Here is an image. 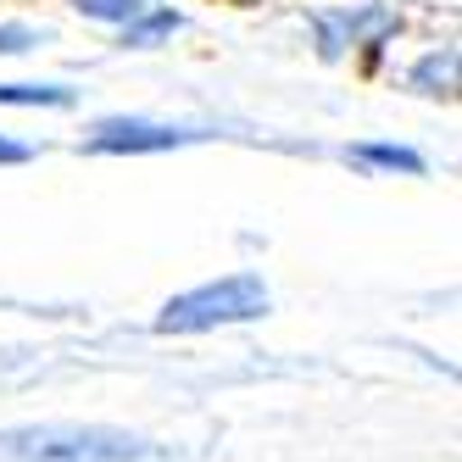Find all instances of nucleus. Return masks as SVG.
<instances>
[{
    "label": "nucleus",
    "mask_w": 462,
    "mask_h": 462,
    "mask_svg": "<svg viewBox=\"0 0 462 462\" xmlns=\"http://www.w3.org/2000/svg\"><path fill=\"white\" fill-rule=\"evenodd\" d=\"M45 45V28H28V23H0V56H23Z\"/></svg>",
    "instance_id": "9"
},
{
    "label": "nucleus",
    "mask_w": 462,
    "mask_h": 462,
    "mask_svg": "<svg viewBox=\"0 0 462 462\" xmlns=\"http://www.w3.org/2000/svg\"><path fill=\"white\" fill-rule=\"evenodd\" d=\"M156 440L112 423H12L0 429V462H151Z\"/></svg>",
    "instance_id": "1"
},
{
    "label": "nucleus",
    "mask_w": 462,
    "mask_h": 462,
    "mask_svg": "<svg viewBox=\"0 0 462 462\" xmlns=\"http://www.w3.org/2000/svg\"><path fill=\"white\" fill-rule=\"evenodd\" d=\"M351 162H362V168H379V173H423V156L407 151V145H356Z\"/></svg>",
    "instance_id": "5"
},
{
    "label": "nucleus",
    "mask_w": 462,
    "mask_h": 462,
    "mask_svg": "<svg viewBox=\"0 0 462 462\" xmlns=\"http://www.w3.org/2000/svg\"><path fill=\"white\" fill-rule=\"evenodd\" d=\"M34 156V145H23V140H12V134H0V162H28Z\"/></svg>",
    "instance_id": "10"
},
{
    "label": "nucleus",
    "mask_w": 462,
    "mask_h": 462,
    "mask_svg": "<svg viewBox=\"0 0 462 462\" xmlns=\"http://www.w3.org/2000/svg\"><path fill=\"white\" fill-rule=\"evenodd\" d=\"M412 84L423 95H451V84H457V51H429L412 68Z\"/></svg>",
    "instance_id": "6"
},
{
    "label": "nucleus",
    "mask_w": 462,
    "mask_h": 462,
    "mask_svg": "<svg viewBox=\"0 0 462 462\" xmlns=\"http://www.w3.org/2000/svg\"><path fill=\"white\" fill-rule=\"evenodd\" d=\"M273 295L256 273H223L212 284H195L184 295H173L162 307L156 328L162 335H207V328H228V323H251V318H268Z\"/></svg>",
    "instance_id": "2"
},
{
    "label": "nucleus",
    "mask_w": 462,
    "mask_h": 462,
    "mask_svg": "<svg viewBox=\"0 0 462 462\" xmlns=\"http://www.w3.org/2000/svg\"><path fill=\"white\" fill-rule=\"evenodd\" d=\"M0 106H73L68 84H0Z\"/></svg>",
    "instance_id": "7"
},
{
    "label": "nucleus",
    "mask_w": 462,
    "mask_h": 462,
    "mask_svg": "<svg viewBox=\"0 0 462 462\" xmlns=\"http://www.w3.org/2000/svg\"><path fill=\"white\" fill-rule=\"evenodd\" d=\"M184 28V17L179 12H140V17H128L123 23V45H156V40H168V34H179Z\"/></svg>",
    "instance_id": "4"
},
{
    "label": "nucleus",
    "mask_w": 462,
    "mask_h": 462,
    "mask_svg": "<svg viewBox=\"0 0 462 462\" xmlns=\"http://www.w3.org/2000/svg\"><path fill=\"white\" fill-rule=\"evenodd\" d=\"M195 140H207V128H179L156 117H106L84 134V151L95 156H156V151H184Z\"/></svg>",
    "instance_id": "3"
},
{
    "label": "nucleus",
    "mask_w": 462,
    "mask_h": 462,
    "mask_svg": "<svg viewBox=\"0 0 462 462\" xmlns=\"http://www.w3.org/2000/svg\"><path fill=\"white\" fill-rule=\"evenodd\" d=\"M73 6L95 23H128V17H140L151 0H73Z\"/></svg>",
    "instance_id": "8"
}]
</instances>
